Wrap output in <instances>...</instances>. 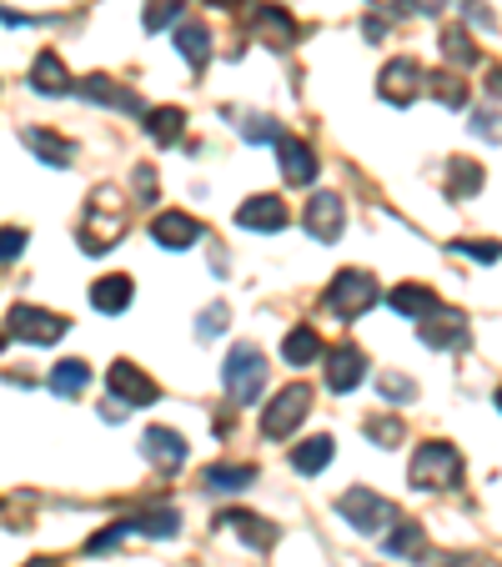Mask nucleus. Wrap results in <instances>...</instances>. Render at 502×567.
Returning a JSON list of instances; mask_svg holds the SVG:
<instances>
[{"mask_svg": "<svg viewBox=\"0 0 502 567\" xmlns=\"http://www.w3.org/2000/svg\"><path fill=\"white\" fill-rule=\"evenodd\" d=\"M121 237H126V201H121L116 186H96L91 206L80 216V251H86V256H101V251H111Z\"/></svg>", "mask_w": 502, "mask_h": 567, "instance_id": "1", "label": "nucleus"}, {"mask_svg": "<svg viewBox=\"0 0 502 567\" xmlns=\"http://www.w3.org/2000/svg\"><path fill=\"white\" fill-rule=\"evenodd\" d=\"M457 477H463V457H457L452 442H423V448L412 452V462H407V482L417 492L457 488Z\"/></svg>", "mask_w": 502, "mask_h": 567, "instance_id": "2", "label": "nucleus"}, {"mask_svg": "<svg viewBox=\"0 0 502 567\" xmlns=\"http://www.w3.org/2000/svg\"><path fill=\"white\" fill-rule=\"evenodd\" d=\"M222 382H226V396H231L237 407H251L266 387V356L251 342L231 346V356H226V367H222Z\"/></svg>", "mask_w": 502, "mask_h": 567, "instance_id": "3", "label": "nucleus"}, {"mask_svg": "<svg viewBox=\"0 0 502 567\" xmlns=\"http://www.w3.org/2000/svg\"><path fill=\"white\" fill-rule=\"evenodd\" d=\"M306 412H312V387H306V382L281 387V392L266 402V412H262V437H266V442L291 437L297 427L306 423Z\"/></svg>", "mask_w": 502, "mask_h": 567, "instance_id": "4", "label": "nucleus"}, {"mask_svg": "<svg viewBox=\"0 0 502 567\" xmlns=\"http://www.w3.org/2000/svg\"><path fill=\"white\" fill-rule=\"evenodd\" d=\"M327 312L331 317H342V322H352V317H362L372 302H377V281L367 277V272H357V266H347V272H337L331 277V287H327Z\"/></svg>", "mask_w": 502, "mask_h": 567, "instance_id": "5", "label": "nucleus"}, {"mask_svg": "<svg viewBox=\"0 0 502 567\" xmlns=\"http://www.w3.org/2000/svg\"><path fill=\"white\" fill-rule=\"evenodd\" d=\"M337 513L352 522L357 532H382V528H392L397 522V502H387L382 492H372V488H352V492H342L337 497Z\"/></svg>", "mask_w": 502, "mask_h": 567, "instance_id": "6", "label": "nucleus"}, {"mask_svg": "<svg viewBox=\"0 0 502 567\" xmlns=\"http://www.w3.org/2000/svg\"><path fill=\"white\" fill-rule=\"evenodd\" d=\"M5 337L15 342H30V346H55L66 337V317H55V312H40V306H11L5 312Z\"/></svg>", "mask_w": 502, "mask_h": 567, "instance_id": "7", "label": "nucleus"}, {"mask_svg": "<svg viewBox=\"0 0 502 567\" xmlns=\"http://www.w3.org/2000/svg\"><path fill=\"white\" fill-rule=\"evenodd\" d=\"M302 226H306V237H312V241L331 247V241L342 237V226H347V206H342V197H331V191H317V197L306 201Z\"/></svg>", "mask_w": 502, "mask_h": 567, "instance_id": "8", "label": "nucleus"}, {"mask_svg": "<svg viewBox=\"0 0 502 567\" xmlns=\"http://www.w3.org/2000/svg\"><path fill=\"white\" fill-rule=\"evenodd\" d=\"M106 382H111V392L121 396V412H131V407H151L161 396V387L146 377L136 362H116V367L106 371Z\"/></svg>", "mask_w": 502, "mask_h": 567, "instance_id": "9", "label": "nucleus"}, {"mask_svg": "<svg viewBox=\"0 0 502 567\" xmlns=\"http://www.w3.org/2000/svg\"><path fill=\"white\" fill-rule=\"evenodd\" d=\"M377 91H382V101H392V106H412L417 101V91H423V66L417 61H387L382 76H377Z\"/></svg>", "mask_w": 502, "mask_h": 567, "instance_id": "10", "label": "nucleus"}, {"mask_svg": "<svg viewBox=\"0 0 502 567\" xmlns=\"http://www.w3.org/2000/svg\"><path fill=\"white\" fill-rule=\"evenodd\" d=\"M206 237L201 231L197 216H186V212H156L151 216V241L166 251H186V247H197V241Z\"/></svg>", "mask_w": 502, "mask_h": 567, "instance_id": "11", "label": "nucleus"}, {"mask_svg": "<svg viewBox=\"0 0 502 567\" xmlns=\"http://www.w3.org/2000/svg\"><path fill=\"white\" fill-rule=\"evenodd\" d=\"M423 342L437 346V352H457V346L473 342V331H467V317L463 312H452V306H437L432 317H423Z\"/></svg>", "mask_w": 502, "mask_h": 567, "instance_id": "12", "label": "nucleus"}, {"mask_svg": "<svg viewBox=\"0 0 502 567\" xmlns=\"http://www.w3.org/2000/svg\"><path fill=\"white\" fill-rule=\"evenodd\" d=\"M71 91H80L86 101H96V106H111V111H126V116H141V96L136 91H126V86H116L111 76H86V80H76Z\"/></svg>", "mask_w": 502, "mask_h": 567, "instance_id": "13", "label": "nucleus"}, {"mask_svg": "<svg viewBox=\"0 0 502 567\" xmlns=\"http://www.w3.org/2000/svg\"><path fill=\"white\" fill-rule=\"evenodd\" d=\"M141 457L161 472H176V467H186V437L172 432V427H151L141 437Z\"/></svg>", "mask_w": 502, "mask_h": 567, "instance_id": "14", "label": "nucleus"}, {"mask_svg": "<svg viewBox=\"0 0 502 567\" xmlns=\"http://www.w3.org/2000/svg\"><path fill=\"white\" fill-rule=\"evenodd\" d=\"M277 166H281V176H287L291 186L317 181V151H312L306 141H297V136H281L277 141Z\"/></svg>", "mask_w": 502, "mask_h": 567, "instance_id": "15", "label": "nucleus"}, {"mask_svg": "<svg viewBox=\"0 0 502 567\" xmlns=\"http://www.w3.org/2000/svg\"><path fill=\"white\" fill-rule=\"evenodd\" d=\"M291 216H287V201L281 197H251L237 206V226L241 231H281Z\"/></svg>", "mask_w": 502, "mask_h": 567, "instance_id": "16", "label": "nucleus"}, {"mask_svg": "<svg viewBox=\"0 0 502 567\" xmlns=\"http://www.w3.org/2000/svg\"><path fill=\"white\" fill-rule=\"evenodd\" d=\"M362 377H367V356H362V346L342 342L327 356V387L331 392H352V387H362Z\"/></svg>", "mask_w": 502, "mask_h": 567, "instance_id": "17", "label": "nucleus"}, {"mask_svg": "<svg viewBox=\"0 0 502 567\" xmlns=\"http://www.w3.org/2000/svg\"><path fill=\"white\" fill-rule=\"evenodd\" d=\"M222 528L237 532L251 553H272V547H277V538H281V528H272V522H266V517H256V513H226Z\"/></svg>", "mask_w": 502, "mask_h": 567, "instance_id": "18", "label": "nucleus"}, {"mask_svg": "<svg viewBox=\"0 0 502 567\" xmlns=\"http://www.w3.org/2000/svg\"><path fill=\"white\" fill-rule=\"evenodd\" d=\"M251 30H256L272 51H281V46L297 40V21H291L281 5H256V11H251Z\"/></svg>", "mask_w": 502, "mask_h": 567, "instance_id": "19", "label": "nucleus"}, {"mask_svg": "<svg viewBox=\"0 0 502 567\" xmlns=\"http://www.w3.org/2000/svg\"><path fill=\"white\" fill-rule=\"evenodd\" d=\"M30 86H36L40 96H66L71 86H76V76H71L66 61H61L55 51H40L36 66H30Z\"/></svg>", "mask_w": 502, "mask_h": 567, "instance_id": "20", "label": "nucleus"}, {"mask_svg": "<svg viewBox=\"0 0 502 567\" xmlns=\"http://www.w3.org/2000/svg\"><path fill=\"white\" fill-rule=\"evenodd\" d=\"M21 141H26L30 151H36V156L46 161V166H55V172H66L71 161H76V146H71L66 136L40 131V126H26V131H21Z\"/></svg>", "mask_w": 502, "mask_h": 567, "instance_id": "21", "label": "nucleus"}, {"mask_svg": "<svg viewBox=\"0 0 502 567\" xmlns=\"http://www.w3.org/2000/svg\"><path fill=\"white\" fill-rule=\"evenodd\" d=\"M387 302H392L397 317H417V322L432 317L437 306H442V302H437V291L432 287H417V281H402V287H392V291H387Z\"/></svg>", "mask_w": 502, "mask_h": 567, "instance_id": "22", "label": "nucleus"}, {"mask_svg": "<svg viewBox=\"0 0 502 567\" xmlns=\"http://www.w3.org/2000/svg\"><path fill=\"white\" fill-rule=\"evenodd\" d=\"M91 306L101 317H121L131 306V277H101L91 287Z\"/></svg>", "mask_w": 502, "mask_h": 567, "instance_id": "23", "label": "nucleus"}, {"mask_svg": "<svg viewBox=\"0 0 502 567\" xmlns=\"http://www.w3.org/2000/svg\"><path fill=\"white\" fill-rule=\"evenodd\" d=\"M176 51H181V61L191 71H201L212 61V30L201 26V21H186V26L176 30Z\"/></svg>", "mask_w": 502, "mask_h": 567, "instance_id": "24", "label": "nucleus"}, {"mask_svg": "<svg viewBox=\"0 0 502 567\" xmlns=\"http://www.w3.org/2000/svg\"><path fill=\"white\" fill-rule=\"evenodd\" d=\"M251 482H256V467H241V462H216L201 472V488L212 492H247Z\"/></svg>", "mask_w": 502, "mask_h": 567, "instance_id": "25", "label": "nucleus"}, {"mask_svg": "<svg viewBox=\"0 0 502 567\" xmlns=\"http://www.w3.org/2000/svg\"><path fill=\"white\" fill-rule=\"evenodd\" d=\"M331 457H337V442H331V437H306L302 448H291V467L302 477H317L322 467H331Z\"/></svg>", "mask_w": 502, "mask_h": 567, "instance_id": "26", "label": "nucleus"}, {"mask_svg": "<svg viewBox=\"0 0 502 567\" xmlns=\"http://www.w3.org/2000/svg\"><path fill=\"white\" fill-rule=\"evenodd\" d=\"M91 387V367L80 362V356H71V362H55L51 367V392L55 396H80Z\"/></svg>", "mask_w": 502, "mask_h": 567, "instance_id": "27", "label": "nucleus"}, {"mask_svg": "<svg viewBox=\"0 0 502 567\" xmlns=\"http://www.w3.org/2000/svg\"><path fill=\"white\" fill-rule=\"evenodd\" d=\"M181 131H186V111L181 106H161V111L146 116V136L161 141V146H176V141H181Z\"/></svg>", "mask_w": 502, "mask_h": 567, "instance_id": "28", "label": "nucleus"}, {"mask_svg": "<svg viewBox=\"0 0 502 567\" xmlns=\"http://www.w3.org/2000/svg\"><path fill=\"white\" fill-rule=\"evenodd\" d=\"M281 356H287L291 367H306V362H317L322 356V337L312 327H291L287 342H281Z\"/></svg>", "mask_w": 502, "mask_h": 567, "instance_id": "29", "label": "nucleus"}, {"mask_svg": "<svg viewBox=\"0 0 502 567\" xmlns=\"http://www.w3.org/2000/svg\"><path fill=\"white\" fill-rule=\"evenodd\" d=\"M126 522H131V532H146V538H176V528H181L176 507H151V513L126 517Z\"/></svg>", "mask_w": 502, "mask_h": 567, "instance_id": "30", "label": "nucleus"}, {"mask_svg": "<svg viewBox=\"0 0 502 567\" xmlns=\"http://www.w3.org/2000/svg\"><path fill=\"white\" fill-rule=\"evenodd\" d=\"M397 532H387V557H423V528L417 522H392Z\"/></svg>", "mask_w": 502, "mask_h": 567, "instance_id": "31", "label": "nucleus"}, {"mask_svg": "<svg viewBox=\"0 0 502 567\" xmlns=\"http://www.w3.org/2000/svg\"><path fill=\"white\" fill-rule=\"evenodd\" d=\"M442 55H448L452 66H477V61H482V55H477V46H473V36H467L463 26L442 30Z\"/></svg>", "mask_w": 502, "mask_h": 567, "instance_id": "32", "label": "nucleus"}, {"mask_svg": "<svg viewBox=\"0 0 502 567\" xmlns=\"http://www.w3.org/2000/svg\"><path fill=\"white\" fill-rule=\"evenodd\" d=\"M477 186H482V166H473V161H448V191L452 197H473Z\"/></svg>", "mask_w": 502, "mask_h": 567, "instance_id": "33", "label": "nucleus"}, {"mask_svg": "<svg viewBox=\"0 0 502 567\" xmlns=\"http://www.w3.org/2000/svg\"><path fill=\"white\" fill-rule=\"evenodd\" d=\"M237 131L247 136V141H272V146H277L281 136H287V131H281V121H277V116H237Z\"/></svg>", "mask_w": 502, "mask_h": 567, "instance_id": "34", "label": "nucleus"}, {"mask_svg": "<svg viewBox=\"0 0 502 567\" xmlns=\"http://www.w3.org/2000/svg\"><path fill=\"white\" fill-rule=\"evenodd\" d=\"M181 5H186V0H146L141 26L151 30V36H156V30H166V26L176 21V15H181Z\"/></svg>", "mask_w": 502, "mask_h": 567, "instance_id": "35", "label": "nucleus"}, {"mask_svg": "<svg viewBox=\"0 0 502 567\" xmlns=\"http://www.w3.org/2000/svg\"><path fill=\"white\" fill-rule=\"evenodd\" d=\"M427 80V86H432V96H437V101H442V106H452V111H457V106H467V86H463V80H457V76H423Z\"/></svg>", "mask_w": 502, "mask_h": 567, "instance_id": "36", "label": "nucleus"}, {"mask_svg": "<svg viewBox=\"0 0 502 567\" xmlns=\"http://www.w3.org/2000/svg\"><path fill=\"white\" fill-rule=\"evenodd\" d=\"M362 432H367L377 448H402V423H397V417H367Z\"/></svg>", "mask_w": 502, "mask_h": 567, "instance_id": "37", "label": "nucleus"}, {"mask_svg": "<svg viewBox=\"0 0 502 567\" xmlns=\"http://www.w3.org/2000/svg\"><path fill=\"white\" fill-rule=\"evenodd\" d=\"M226 317H231V312H226V302H212V306H206V312L197 317V337H201V342L222 337V331H226Z\"/></svg>", "mask_w": 502, "mask_h": 567, "instance_id": "38", "label": "nucleus"}, {"mask_svg": "<svg viewBox=\"0 0 502 567\" xmlns=\"http://www.w3.org/2000/svg\"><path fill=\"white\" fill-rule=\"evenodd\" d=\"M377 387H382L387 402H412V396H417V382L397 377V371H382V377H377Z\"/></svg>", "mask_w": 502, "mask_h": 567, "instance_id": "39", "label": "nucleus"}, {"mask_svg": "<svg viewBox=\"0 0 502 567\" xmlns=\"http://www.w3.org/2000/svg\"><path fill=\"white\" fill-rule=\"evenodd\" d=\"M126 538H131V522L121 517V522H111V528L101 532V538L86 542V553H111V547H116V542H126Z\"/></svg>", "mask_w": 502, "mask_h": 567, "instance_id": "40", "label": "nucleus"}, {"mask_svg": "<svg viewBox=\"0 0 502 567\" xmlns=\"http://www.w3.org/2000/svg\"><path fill=\"white\" fill-rule=\"evenodd\" d=\"M21 251H26V231H21V226H5V231H0V266H11Z\"/></svg>", "mask_w": 502, "mask_h": 567, "instance_id": "41", "label": "nucleus"}, {"mask_svg": "<svg viewBox=\"0 0 502 567\" xmlns=\"http://www.w3.org/2000/svg\"><path fill=\"white\" fill-rule=\"evenodd\" d=\"M136 197H141V206H156V172L151 166H136Z\"/></svg>", "mask_w": 502, "mask_h": 567, "instance_id": "42", "label": "nucleus"}, {"mask_svg": "<svg viewBox=\"0 0 502 567\" xmlns=\"http://www.w3.org/2000/svg\"><path fill=\"white\" fill-rule=\"evenodd\" d=\"M457 251H467V256H473V262H498V247H492V241H457Z\"/></svg>", "mask_w": 502, "mask_h": 567, "instance_id": "43", "label": "nucleus"}, {"mask_svg": "<svg viewBox=\"0 0 502 567\" xmlns=\"http://www.w3.org/2000/svg\"><path fill=\"white\" fill-rule=\"evenodd\" d=\"M467 21H473V26H482V30H498V21H492V11L482 5V0H467Z\"/></svg>", "mask_w": 502, "mask_h": 567, "instance_id": "44", "label": "nucleus"}, {"mask_svg": "<svg viewBox=\"0 0 502 567\" xmlns=\"http://www.w3.org/2000/svg\"><path fill=\"white\" fill-rule=\"evenodd\" d=\"M473 131H477V136H488V141H498V116H492V111H488V116L477 111V116H473Z\"/></svg>", "mask_w": 502, "mask_h": 567, "instance_id": "45", "label": "nucleus"}, {"mask_svg": "<svg viewBox=\"0 0 502 567\" xmlns=\"http://www.w3.org/2000/svg\"><path fill=\"white\" fill-rule=\"evenodd\" d=\"M362 36H367V40H382V36H387V21H382V15H367V21H362Z\"/></svg>", "mask_w": 502, "mask_h": 567, "instance_id": "46", "label": "nucleus"}, {"mask_svg": "<svg viewBox=\"0 0 502 567\" xmlns=\"http://www.w3.org/2000/svg\"><path fill=\"white\" fill-rule=\"evenodd\" d=\"M452 0H412V11H423V15H442Z\"/></svg>", "mask_w": 502, "mask_h": 567, "instance_id": "47", "label": "nucleus"}, {"mask_svg": "<svg viewBox=\"0 0 502 567\" xmlns=\"http://www.w3.org/2000/svg\"><path fill=\"white\" fill-rule=\"evenodd\" d=\"M0 26H15V30H21V26H30V15H15V11H5V5H0Z\"/></svg>", "mask_w": 502, "mask_h": 567, "instance_id": "48", "label": "nucleus"}, {"mask_svg": "<svg viewBox=\"0 0 502 567\" xmlns=\"http://www.w3.org/2000/svg\"><path fill=\"white\" fill-rule=\"evenodd\" d=\"M212 5H226V11H231V5H241V0H212Z\"/></svg>", "mask_w": 502, "mask_h": 567, "instance_id": "49", "label": "nucleus"}, {"mask_svg": "<svg viewBox=\"0 0 502 567\" xmlns=\"http://www.w3.org/2000/svg\"><path fill=\"white\" fill-rule=\"evenodd\" d=\"M26 567H55V563H26Z\"/></svg>", "mask_w": 502, "mask_h": 567, "instance_id": "50", "label": "nucleus"}]
</instances>
